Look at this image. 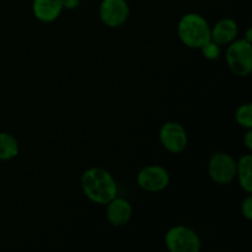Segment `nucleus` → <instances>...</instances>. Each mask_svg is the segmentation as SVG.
Here are the masks:
<instances>
[{"label": "nucleus", "mask_w": 252, "mask_h": 252, "mask_svg": "<svg viewBox=\"0 0 252 252\" xmlns=\"http://www.w3.org/2000/svg\"><path fill=\"white\" fill-rule=\"evenodd\" d=\"M81 187L90 201L97 204H107L117 196V184L112 175L100 167H93L84 172Z\"/></svg>", "instance_id": "f257e3e1"}, {"label": "nucleus", "mask_w": 252, "mask_h": 252, "mask_svg": "<svg viewBox=\"0 0 252 252\" xmlns=\"http://www.w3.org/2000/svg\"><path fill=\"white\" fill-rule=\"evenodd\" d=\"M179 36L189 48H201L211 39V27L201 15L187 14L180 20Z\"/></svg>", "instance_id": "f03ea898"}, {"label": "nucleus", "mask_w": 252, "mask_h": 252, "mask_svg": "<svg viewBox=\"0 0 252 252\" xmlns=\"http://www.w3.org/2000/svg\"><path fill=\"white\" fill-rule=\"evenodd\" d=\"M226 62L234 74L248 76L252 70V47L246 39L233 42L226 51Z\"/></svg>", "instance_id": "7ed1b4c3"}, {"label": "nucleus", "mask_w": 252, "mask_h": 252, "mask_svg": "<svg viewBox=\"0 0 252 252\" xmlns=\"http://www.w3.org/2000/svg\"><path fill=\"white\" fill-rule=\"evenodd\" d=\"M166 248L171 252H198L201 240L196 231L187 226H174L165 235Z\"/></svg>", "instance_id": "20e7f679"}, {"label": "nucleus", "mask_w": 252, "mask_h": 252, "mask_svg": "<svg viewBox=\"0 0 252 252\" xmlns=\"http://www.w3.org/2000/svg\"><path fill=\"white\" fill-rule=\"evenodd\" d=\"M208 172L218 185H229L236 176V162L225 153H217L209 161Z\"/></svg>", "instance_id": "39448f33"}, {"label": "nucleus", "mask_w": 252, "mask_h": 252, "mask_svg": "<svg viewBox=\"0 0 252 252\" xmlns=\"http://www.w3.org/2000/svg\"><path fill=\"white\" fill-rule=\"evenodd\" d=\"M138 185L148 192H159L166 189L170 177L166 170L158 165L147 166L138 174Z\"/></svg>", "instance_id": "423d86ee"}, {"label": "nucleus", "mask_w": 252, "mask_h": 252, "mask_svg": "<svg viewBox=\"0 0 252 252\" xmlns=\"http://www.w3.org/2000/svg\"><path fill=\"white\" fill-rule=\"evenodd\" d=\"M129 9L126 0H102L100 17L108 27H120L127 21Z\"/></svg>", "instance_id": "0eeeda50"}, {"label": "nucleus", "mask_w": 252, "mask_h": 252, "mask_svg": "<svg viewBox=\"0 0 252 252\" xmlns=\"http://www.w3.org/2000/svg\"><path fill=\"white\" fill-rule=\"evenodd\" d=\"M160 140L166 150L171 153H180L187 145L186 130L179 123L167 122L160 129Z\"/></svg>", "instance_id": "6e6552de"}, {"label": "nucleus", "mask_w": 252, "mask_h": 252, "mask_svg": "<svg viewBox=\"0 0 252 252\" xmlns=\"http://www.w3.org/2000/svg\"><path fill=\"white\" fill-rule=\"evenodd\" d=\"M132 217V206L127 199L113 198L107 203V219L112 225L123 226Z\"/></svg>", "instance_id": "1a4fd4ad"}, {"label": "nucleus", "mask_w": 252, "mask_h": 252, "mask_svg": "<svg viewBox=\"0 0 252 252\" xmlns=\"http://www.w3.org/2000/svg\"><path fill=\"white\" fill-rule=\"evenodd\" d=\"M33 14L39 21H54L63 10V0H33Z\"/></svg>", "instance_id": "9d476101"}, {"label": "nucleus", "mask_w": 252, "mask_h": 252, "mask_svg": "<svg viewBox=\"0 0 252 252\" xmlns=\"http://www.w3.org/2000/svg\"><path fill=\"white\" fill-rule=\"evenodd\" d=\"M238 34V25L231 19H223L211 30V39L219 46L229 44Z\"/></svg>", "instance_id": "9b49d317"}, {"label": "nucleus", "mask_w": 252, "mask_h": 252, "mask_svg": "<svg viewBox=\"0 0 252 252\" xmlns=\"http://www.w3.org/2000/svg\"><path fill=\"white\" fill-rule=\"evenodd\" d=\"M251 167H252V157L250 154L245 155L239 160L236 164V176L239 177L240 186L245 189L248 193L252 192V180H251Z\"/></svg>", "instance_id": "f8f14e48"}, {"label": "nucleus", "mask_w": 252, "mask_h": 252, "mask_svg": "<svg viewBox=\"0 0 252 252\" xmlns=\"http://www.w3.org/2000/svg\"><path fill=\"white\" fill-rule=\"evenodd\" d=\"M19 154V143L9 133L0 132V160H10Z\"/></svg>", "instance_id": "ddd939ff"}, {"label": "nucleus", "mask_w": 252, "mask_h": 252, "mask_svg": "<svg viewBox=\"0 0 252 252\" xmlns=\"http://www.w3.org/2000/svg\"><path fill=\"white\" fill-rule=\"evenodd\" d=\"M236 121L240 126L251 129L252 128V105L251 103H245L240 106L236 111Z\"/></svg>", "instance_id": "4468645a"}, {"label": "nucleus", "mask_w": 252, "mask_h": 252, "mask_svg": "<svg viewBox=\"0 0 252 252\" xmlns=\"http://www.w3.org/2000/svg\"><path fill=\"white\" fill-rule=\"evenodd\" d=\"M201 51L203 53V56L206 57L209 61H216L220 56V48H219V44H217L216 42H213L212 39H209L207 43H204L201 47Z\"/></svg>", "instance_id": "2eb2a0df"}, {"label": "nucleus", "mask_w": 252, "mask_h": 252, "mask_svg": "<svg viewBox=\"0 0 252 252\" xmlns=\"http://www.w3.org/2000/svg\"><path fill=\"white\" fill-rule=\"evenodd\" d=\"M241 213L248 220L252 219V197L248 196L241 204Z\"/></svg>", "instance_id": "dca6fc26"}, {"label": "nucleus", "mask_w": 252, "mask_h": 252, "mask_svg": "<svg viewBox=\"0 0 252 252\" xmlns=\"http://www.w3.org/2000/svg\"><path fill=\"white\" fill-rule=\"evenodd\" d=\"M80 4V0H63V7L65 9H75V7L79 6Z\"/></svg>", "instance_id": "f3484780"}, {"label": "nucleus", "mask_w": 252, "mask_h": 252, "mask_svg": "<svg viewBox=\"0 0 252 252\" xmlns=\"http://www.w3.org/2000/svg\"><path fill=\"white\" fill-rule=\"evenodd\" d=\"M244 143H245V145L248 147V149H252V130L249 129L248 132H246L245 137H244Z\"/></svg>", "instance_id": "a211bd4d"}, {"label": "nucleus", "mask_w": 252, "mask_h": 252, "mask_svg": "<svg viewBox=\"0 0 252 252\" xmlns=\"http://www.w3.org/2000/svg\"><path fill=\"white\" fill-rule=\"evenodd\" d=\"M252 30L251 29H249L248 31H246V41H249V42H251V39H252Z\"/></svg>", "instance_id": "6ab92c4d"}]
</instances>
